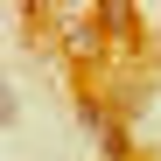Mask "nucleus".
Returning a JSON list of instances; mask_svg holds the SVG:
<instances>
[{"instance_id": "obj_1", "label": "nucleus", "mask_w": 161, "mask_h": 161, "mask_svg": "<svg viewBox=\"0 0 161 161\" xmlns=\"http://www.w3.org/2000/svg\"><path fill=\"white\" fill-rule=\"evenodd\" d=\"M63 42H70V49H98V35H91V21H70V28H63Z\"/></svg>"}]
</instances>
